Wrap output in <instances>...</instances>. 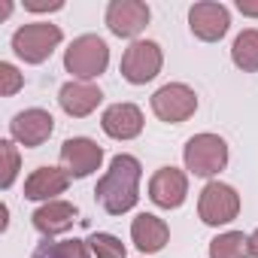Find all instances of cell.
<instances>
[{"label":"cell","mask_w":258,"mask_h":258,"mask_svg":"<svg viewBox=\"0 0 258 258\" xmlns=\"http://www.w3.org/2000/svg\"><path fill=\"white\" fill-rule=\"evenodd\" d=\"M140 176L143 167L134 155H115L109 161V170L97 179L94 198L109 216H121L127 210H134L140 201Z\"/></svg>","instance_id":"cell-1"},{"label":"cell","mask_w":258,"mask_h":258,"mask_svg":"<svg viewBox=\"0 0 258 258\" xmlns=\"http://www.w3.org/2000/svg\"><path fill=\"white\" fill-rule=\"evenodd\" d=\"M109 64V46L97 37V34H82L76 37L67 52H64V67L67 73H73V79L88 82L94 76H100Z\"/></svg>","instance_id":"cell-2"},{"label":"cell","mask_w":258,"mask_h":258,"mask_svg":"<svg viewBox=\"0 0 258 258\" xmlns=\"http://www.w3.org/2000/svg\"><path fill=\"white\" fill-rule=\"evenodd\" d=\"M182 158H185L188 173H195L201 179H210V176H216L228 167V143L219 134H195L185 143Z\"/></svg>","instance_id":"cell-3"},{"label":"cell","mask_w":258,"mask_h":258,"mask_svg":"<svg viewBox=\"0 0 258 258\" xmlns=\"http://www.w3.org/2000/svg\"><path fill=\"white\" fill-rule=\"evenodd\" d=\"M61 28L49 25V22H31L22 25L13 34V52L25 61V64H43L58 46H61Z\"/></svg>","instance_id":"cell-4"},{"label":"cell","mask_w":258,"mask_h":258,"mask_svg":"<svg viewBox=\"0 0 258 258\" xmlns=\"http://www.w3.org/2000/svg\"><path fill=\"white\" fill-rule=\"evenodd\" d=\"M161 64H164V55H161L158 43L134 40L121 55V76L131 85H146V82H152L161 73Z\"/></svg>","instance_id":"cell-5"},{"label":"cell","mask_w":258,"mask_h":258,"mask_svg":"<svg viewBox=\"0 0 258 258\" xmlns=\"http://www.w3.org/2000/svg\"><path fill=\"white\" fill-rule=\"evenodd\" d=\"M240 213V195L225 185V182H207L204 191H201V201H198V216L204 225H228L234 222Z\"/></svg>","instance_id":"cell-6"},{"label":"cell","mask_w":258,"mask_h":258,"mask_svg":"<svg viewBox=\"0 0 258 258\" xmlns=\"http://www.w3.org/2000/svg\"><path fill=\"white\" fill-rule=\"evenodd\" d=\"M195 109H198V94L188 85H182V82H167V85H161L152 94V112L161 121L179 124V121L191 118Z\"/></svg>","instance_id":"cell-7"},{"label":"cell","mask_w":258,"mask_h":258,"mask_svg":"<svg viewBox=\"0 0 258 258\" xmlns=\"http://www.w3.org/2000/svg\"><path fill=\"white\" fill-rule=\"evenodd\" d=\"M103 161V149L88 140V137H70L61 146V167L67 170L70 179H85L91 176Z\"/></svg>","instance_id":"cell-8"},{"label":"cell","mask_w":258,"mask_h":258,"mask_svg":"<svg viewBox=\"0 0 258 258\" xmlns=\"http://www.w3.org/2000/svg\"><path fill=\"white\" fill-rule=\"evenodd\" d=\"M146 25H149V7L143 0H112L106 7V28L115 37L134 40L143 34Z\"/></svg>","instance_id":"cell-9"},{"label":"cell","mask_w":258,"mask_h":258,"mask_svg":"<svg viewBox=\"0 0 258 258\" xmlns=\"http://www.w3.org/2000/svg\"><path fill=\"white\" fill-rule=\"evenodd\" d=\"M188 28L198 40L204 43H216L228 34L231 28V13L225 4H213V0H204V4H195L188 10Z\"/></svg>","instance_id":"cell-10"},{"label":"cell","mask_w":258,"mask_h":258,"mask_svg":"<svg viewBox=\"0 0 258 258\" xmlns=\"http://www.w3.org/2000/svg\"><path fill=\"white\" fill-rule=\"evenodd\" d=\"M52 131H55V118H52L46 109H37V106L19 112V115L10 121V134H13V140L22 143L25 149L43 146V143L52 137Z\"/></svg>","instance_id":"cell-11"},{"label":"cell","mask_w":258,"mask_h":258,"mask_svg":"<svg viewBox=\"0 0 258 258\" xmlns=\"http://www.w3.org/2000/svg\"><path fill=\"white\" fill-rule=\"evenodd\" d=\"M188 195V176L176 167H158L149 179V201L161 210H176L182 207Z\"/></svg>","instance_id":"cell-12"},{"label":"cell","mask_w":258,"mask_h":258,"mask_svg":"<svg viewBox=\"0 0 258 258\" xmlns=\"http://www.w3.org/2000/svg\"><path fill=\"white\" fill-rule=\"evenodd\" d=\"M100 127H103V134L112 137V140H134L143 131V112L134 103H112V106L103 109Z\"/></svg>","instance_id":"cell-13"},{"label":"cell","mask_w":258,"mask_h":258,"mask_svg":"<svg viewBox=\"0 0 258 258\" xmlns=\"http://www.w3.org/2000/svg\"><path fill=\"white\" fill-rule=\"evenodd\" d=\"M100 100H103V91H100L97 85H91V82H79V79H70V82L61 85V91H58V103H61V109H64L67 115H73V118H85V115H91V112L100 106Z\"/></svg>","instance_id":"cell-14"},{"label":"cell","mask_w":258,"mask_h":258,"mask_svg":"<svg viewBox=\"0 0 258 258\" xmlns=\"http://www.w3.org/2000/svg\"><path fill=\"white\" fill-rule=\"evenodd\" d=\"M70 185V176L64 167H37L28 179H25V198L28 201H55L58 195H64Z\"/></svg>","instance_id":"cell-15"},{"label":"cell","mask_w":258,"mask_h":258,"mask_svg":"<svg viewBox=\"0 0 258 258\" xmlns=\"http://www.w3.org/2000/svg\"><path fill=\"white\" fill-rule=\"evenodd\" d=\"M131 240L140 252L152 255V252H161L170 240V228L164 219L152 216V213H140L134 222H131Z\"/></svg>","instance_id":"cell-16"},{"label":"cell","mask_w":258,"mask_h":258,"mask_svg":"<svg viewBox=\"0 0 258 258\" xmlns=\"http://www.w3.org/2000/svg\"><path fill=\"white\" fill-rule=\"evenodd\" d=\"M31 219H34V228H37L43 237H58V234H64V231L73 228V222H76V207L67 204V201H49V204H43Z\"/></svg>","instance_id":"cell-17"},{"label":"cell","mask_w":258,"mask_h":258,"mask_svg":"<svg viewBox=\"0 0 258 258\" xmlns=\"http://www.w3.org/2000/svg\"><path fill=\"white\" fill-rule=\"evenodd\" d=\"M231 61L243 70V73H258V31L249 28L243 31L234 46H231Z\"/></svg>","instance_id":"cell-18"},{"label":"cell","mask_w":258,"mask_h":258,"mask_svg":"<svg viewBox=\"0 0 258 258\" xmlns=\"http://www.w3.org/2000/svg\"><path fill=\"white\" fill-rule=\"evenodd\" d=\"M249 237L243 231H225L210 240V258H249Z\"/></svg>","instance_id":"cell-19"},{"label":"cell","mask_w":258,"mask_h":258,"mask_svg":"<svg viewBox=\"0 0 258 258\" xmlns=\"http://www.w3.org/2000/svg\"><path fill=\"white\" fill-rule=\"evenodd\" d=\"M88 246H91V252H94L97 258H127L124 243H121L118 237H112V234H103V231L91 234V237H88Z\"/></svg>","instance_id":"cell-20"},{"label":"cell","mask_w":258,"mask_h":258,"mask_svg":"<svg viewBox=\"0 0 258 258\" xmlns=\"http://www.w3.org/2000/svg\"><path fill=\"white\" fill-rule=\"evenodd\" d=\"M43 258H91L88 246L82 240H64V243H46L37 249Z\"/></svg>","instance_id":"cell-21"},{"label":"cell","mask_w":258,"mask_h":258,"mask_svg":"<svg viewBox=\"0 0 258 258\" xmlns=\"http://www.w3.org/2000/svg\"><path fill=\"white\" fill-rule=\"evenodd\" d=\"M0 158H4V176H0V185L10 188L16 182V173H19V152L13 146V140H0Z\"/></svg>","instance_id":"cell-22"},{"label":"cell","mask_w":258,"mask_h":258,"mask_svg":"<svg viewBox=\"0 0 258 258\" xmlns=\"http://www.w3.org/2000/svg\"><path fill=\"white\" fill-rule=\"evenodd\" d=\"M22 73L13 67V64H0V94H4V97H10V94H16L19 88H22Z\"/></svg>","instance_id":"cell-23"},{"label":"cell","mask_w":258,"mask_h":258,"mask_svg":"<svg viewBox=\"0 0 258 258\" xmlns=\"http://www.w3.org/2000/svg\"><path fill=\"white\" fill-rule=\"evenodd\" d=\"M64 4L61 0H55V4H43V0H25V10H31V13H55V10H61Z\"/></svg>","instance_id":"cell-24"},{"label":"cell","mask_w":258,"mask_h":258,"mask_svg":"<svg viewBox=\"0 0 258 258\" xmlns=\"http://www.w3.org/2000/svg\"><path fill=\"white\" fill-rule=\"evenodd\" d=\"M237 10H240L243 16L258 19V0H237Z\"/></svg>","instance_id":"cell-25"},{"label":"cell","mask_w":258,"mask_h":258,"mask_svg":"<svg viewBox=\"0 0 258 258\" xmlns=\"http://www.w3.org/2000/svg\"><path fill=\"white\" fill-rule=\"evenodd\" d=\"M249 249H252V255L258 258V228H255V231L249 234Z\"/></svg>","instance_id":"cell-26"},{"label":"cell","mask_w":258,"mask_h":258,"mask_svg":"<svg viewBox=\"0 0 258 258\" xmlns=\"http://www.w3.org/2000/svg\"><path fill=\"white\" fill-rule=\"evenodd\" d=\"M34 258H43V255H40V252H37V255H34Z\"/></svg>","instance_id":"cell-27"}]
</instances>
